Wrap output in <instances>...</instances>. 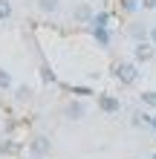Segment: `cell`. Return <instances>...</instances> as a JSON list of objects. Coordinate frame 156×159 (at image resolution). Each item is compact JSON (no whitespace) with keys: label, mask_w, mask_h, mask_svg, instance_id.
Wrapping results in <instances>:
<instances>
[{"label":"cell","mask_w":156,"mask_h":159,"mask_svg":"<svg viewBox=\"0 0 156 159\" xmlns=\"http://www.w3.org/2000/svg\"><path fill=\"white\" fill-rule=\"evenodd\" d=\"M150 127H153V130H156V116H150Z\"/></svg>","instance_id":"e0dca14e"},{"label":"cell","mask_w":156,"mask_h":159,"mask_svg":"<svg viewBox=\"0 0 156 159\" xmlns=\"http://www.w3.org/2000/svg\"><path fill=\"white\" fill-rule=\"evenodd\" d=\"M84 113H87V107L81 104V101H72V104L67 107V116L69 119H84Z\"/></svg>","instance_id":"52a82bcc"},{"label":"cell","mask_w":156,"mask_h":159,"mask_svg":"<svg viewBox=\"0 0 156 159\" xmlns=\"http://www.w3.org/2000/svg\"><path fill=\"white\" fill-rule=\"evenodd\" d=\"M98 107H101L104 113H118L122 104H118V98H113V96H101V98H98Z\"/></svg>","instance_id":"5b68a950"},{"label":"cell","mask_w":156,"mask_h":159,"mask_svg":"<svg viewBox=\"0 0 156 159\" xmlns=\"http://www.w3.org/2000/svg\"><path fill=\"white\" fill-rule=\"evenodd\" d=\"M124 9H127V12H133V9H136V0H124Z\"/></svg>","instance_id":"5bb4252c"},{"label":"cell","mask_w":156,"mask_h":159,"mask_svg":"<svg viewBox=\"0 0 156 159\" xmlns=\"http://www.w3.org/2000/svg\"><path fill=\"white\" fill-rule=\"evenodd\" d=\"M17 153H20V145L15 139H3L0 142V156H17Z\"/></svg>","instance_id":"277c9868"},{"label":"cell","mask_w":156,"mask_h":159,"mask_svg":"<svg viewBox=\"0 0 156 159\" xmlns=\"http://www.w3.org/2000/svg\"><path fill=\"white\" fill-rule=\"evenodd\" d=\"M32 93H29V87H17V101H26Z\"/></svg>","instance_id":"4fadbf2b"},{"label":"cell","mask_w":156,"mask_h":159,"mask_svg":"<svg viewBox=\"0 0 156 159\" xmlns=\"http://www.w3.org/2000/svg\"><path fill=\"white\" fill-rule=\"evenodd\" d=\"M29 159H43V156H35V153H32V156H29Z\"/></svg>","instance_id":"ac0fdd59"},{"label":"cell","mask_w":156,"mask_h":159,"mask_svg":"<svg viewBox=\"0 0 156 159\" xmlns=\"http://www.w3.org/2000/svg\"><path fill=\"white\" fill-rule=\"evenodd\" d=\"M142 101L148 107H156V90H148V93H142Z\"/></svg>","instance_id":"7c38bea8"},{"label":"cell","mask_w":156,"mask_h":159,"mask_svg":"<svg viewBox=\"0 0 156 159\" xmlns=\"http://www.w3.org/2000/svg\"><path fill=\"white\" fill-rule=\"evenodd\" d=\"M153 52H156L153 41H136V46H133L136 61H150V58H153Z\"/></svg>","instance_id":"7a4b0ae2"},{"label":"cell","mask_w":156,"mask_h":159,"mask_svg":"<svg viewBox=\"0 0 156 159\" xmlns=\"http://www.w3.org/2000/svg\"><path fill=\"white\" fill-rule=\"evenodd\" d=\"M72 17H75L78 23H90V20H93V9H90V6L84 3V6H78L75 12H72Z\"/></svg>","instance_id":"8992f818"},{"label":"cell","mask_w":156,"mask_h":159,"mask_svg":"<svg viewBox=\"0 0 156 159\" xmlns=\"http://www.w3.org/2000/svg\"><path fill=\"white\" fill-rule=\"evenodd\" d=\"M9 87H12V75L0 67V90H9Z\"/></svg>","instance_id":"8fae6325"},{"label":"cell","mask_w":156,"mask_h":159,"mask_svg":"<svg viewBox=\"0 0 156 159\" xmlns=\"http://www.w3.org/2000/svg\"><path fill=\"white\" fill-rule=\"evenodd\" d=\"M142 6L145 9H156V0H142Z\"/></svg>","instance_id":"9a60e30c"},{"label":"cell","mask_w":156,"mask_h":159,"mask_svg":"<svg viewBox=\"0 0 156 159\" xmlns=\"http://www.w3.org/2000/svg\"><path fill=\"white\" fill-rule=\"evenodd\" d=\"M90 26H93V29H104V26H107V12H101V15H93Z\"/></svg>","instance_id":"9c48e42d"},{"label":"cell","mask_w":156,"mask_h":159,"mask_svg":"<svg viewBox=\"0 0 156 159\" xmlns=\"http://www.w3.org/2000/svg\"><path fill=\"white\" fill-rule=\"evenodd\" d=\"M35 3H38V9H41V12H55V9H58V0H35Z\"/></svg>","instance_id":"ba28073f"},{"label":"cell","mask_w":156,"mask_h":159,"mask_svg":"<svg viewBox=\"0 0 156 159\" xmlns=\"http://www.w3.org/2000/svg\"><path fill=\"white\" fill-rule=\"evenodd\" d=\"M150 159H156V153H153V156H150Z\"/></svg>","instance_id":"d6986e66"},{"label":"cell","mask_w":156,"mask_h":159,"mask_svg":"<svg viewBox=\"0 0 156 159\" xmlns=\"http://www.w3.org/2000/svg\"><path fill=\"white\" fill-rule=\"evenodd\" d=\"M148 38L153 41V46H156V26H150V35H148Z\"/></svg>","instance_id":"2e32d148"},{"label":"cell","mask_w":156,"mask_h":159,"mask_svg":"<svg viewBox=\"0 0 156 159\" xmlns=\"http://www.w3.org/2000/svg\"><path fill=\"white\" fill-rule=\"evenodd\" d=\"M116 78L122 81V84H133L136 78H139V70H136V64H130V61L116 64Z\"/></svg>","instance_id":"6da1fadb"},{"label":"cell","mask_w":156,"mask_h":159,"mask_svg":"<svg viewBox=\"0 0 156 159\" xmlns=\"http://www.w3.org/2000/svg\"><path fill=\"white\" fill-rule=\"evenodd\" d=\"M29 148H32L35 156H47V153H49V139H47V136H35Z\"/></svg>","instance_id":"3957f363"},{"label":"cell","mask_w":156,"mask_h":159,"mask_svg":"<svg viewBox=\"0 0 156 159\" xmlns=\"http://www.w3.org/2000/svg\"><path fill=\"white\" fill-rule=\"evenodd\" d=\"M9 17H12V3L0 0V20H9Z\"/></svg>","instance_id":"30bf717a"}]
</instances>
